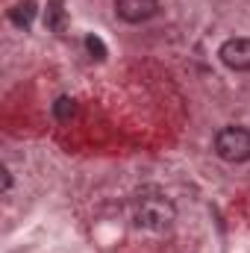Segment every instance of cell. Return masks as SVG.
Listing matches in <instances>:
<instances>
[{"instance_id":"52a82bcc","label":"cell","mask_w":250,"mask_h":253,"mask_svg":"<svg viewBox=\"0 0 250 253\" xmlns=\"http://www.w3.org/2000/svg\"><path fill=\"white\" fill-rule=\"evenodd\" d=\"M53 115H56L59 121H71V118L77 115V103H74L71 97H59V100L53 103Z\"/></svg>"},{"instance_id":"3957f363","label":"cell","mask_w":250,"mask_h":253,"mask_svg":"<svg viewBox=\"0 0 250 253\" xmlns=\"http://www.w3.org/2000/svg\"><path fill=\"white\" fill-rule=\"evenodd\" d=\"M221 62L230 71H250V39L239 36V39H227L218 50Z\"/></svg>"},{"instance_id":"8992f818","label":"cell","mask_w":250,"mask_h":253,"mask_svg":"<svg viewBox=\"0 0 250 253\" xmlns=\"http://www.w3.org/2000/svg\"><path fill=\"white\" fill-rule=\"evenodd\" d=\"M62 3L65 0H50L47 3V27L50 30H62V24H65V9H62Z\"/></svg>"},{"instance_id":"7a4b0ae2","label":"cell","mask_w":250,"mask_h":253,"mask_svg":"<svg viewBox=\"0 0 250 253\" xmlns=\"http://www.w3.org/2000/svg\"><path fill=\"white\" fill-rule=\"evenodd\" d=\"M215 153L224 162H230V165L250 162V129H245V126H224V129H218Z\"/></svg>"},{"instance_id":"5b68a950","label":"cell","mask_w":250,"mask_h":253,"mask_svg":"<svg viewBox=\"0 0 250 253\" xmlns=\"http://www.w3.org/2000/svg\"><path fill=\"white\" fill-rule=\"evenodd\" d=\"M36 15H39V3H36V0H18V3L9 9V21H12L15 27H21V30H27V27L36 21Z\"/></svg>"},{"instance_id":"9c48e42d","label":"cell","mask_w":250,"mask_h":253,"mask_svg":"<svg viewBox=\"0 0 250 253\" xmlns=\"http://www.w3.org/2000/svg\"><path fill=\"white\" fill-rule=\"evenodd\" d=\"M0 174H3V191H9L12 189V174H9V168H3Z\"/></svg>"},{"instance_id":"277c9868","label":"cell","mask_w":250,"mask_h":253,"mask_svg":"<svg viewBox=\"0 0 250 253\" xmlns=\"http://www.w3.org/2000/svg\"><path fill=\"white\" fill-rule=\"evenodd\" d=\"M159 12V0H115V15L126 24L150 21Z\"/></svg>"},{"instance_id":"ba28073f","label":"cell","mask_w":250,"mask_h":253,"mask_svg":"<svg viewBox=\"0 0 250 253\" xmlns=\"http://www.w3.org/2000/svg\"><path fill=\"white\" fill-rule=\"evenodd\" d=\"M85 47L94 59H106V44L97 39V36H85Z\"/></svg>"},{"instance_id":"6da1fadb","label":"cell","mask_w":250,"mask_h":253,"mask_svg":"<svg viewBox=\"0 0 250 253\" xmlns=\"http://www.w3.org/2000/svg\"><path fill=\"white\" fill-rule=\"evenodd\" d=\"M129 221L135 230L150 233V236H162L174 227L177 221V206L174 200L159 189H141L129 197Z\"/></svg>"}]
</instances>
